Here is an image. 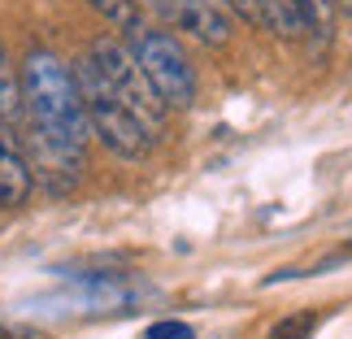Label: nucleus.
<instances>
[{
  "label": "nucleus",
  "mask_w": 352,
  "mask_h": 339,
  "mask_svg": "<svg viewBox=\"0 0 352 339\" xmlns=\"http://www.w3.org/2000/svg\"><path fill=\"white\" fill-rule=\"evenodd\" d=\"M22 100L39 161L65 179H78L91 122L74 65H65L52 48H31L22 61Z\"/></svg>",
  "instance_id": "f257e3e1"
},
{
  "label": "nucleus",
  "mask_w": 352,
  "mask_h": 339,
  "mask_svg": "<svg viewBox=\"0 0 352 339\" xmlns=\"http://www.w3.org/2000/svg\"><path fill=\"white\" fill-rule=\"evenodd\" d=\"M126 48H131L140 74L148 78V87L157 91V100L166 109H192L196 96H200V78H196V65L183 52L179 39L170 31H161V26L140 22L126 31Z\"/></svg>",
  "instance_id": "f03ea898"
},
{
  "label": "nucleus",
  "mask_w": 352,
  "mask_h": 339,
  "mask_svg": "<svg viewBox=\"0 0 352 339\" xmlns=\"http://www.w3.org/2000/svg\"><path fill=\"white\" fill-rule=\"evenodd\" d=\"M83 61H87V70L96 74L104 87H109V96L122 105V109H131V113L161 140V127H166V105L157 100V91L148 87V78L140 74V65H135L131 48L122 44V39L104 35V39H96V44L87 48Z\"/></svg>",
  "instance_id": "7ed1b4c3"
},
{
  "label": "nucleus",
  "mask_w": 352,
  "mask_h": 339,
  "mask_svg": "<svg viewBox=\"0 0 352 339\" xmlns=\"http://www.w3.org/2000/svg\"><path fill=\"white\" fill-rule=\"evenodd\" d=\"M74 74H78V87H83V105H87L91 135H96V140L109 148L113 157H122V161H140V157L153 153L157 135L148 131L131 109H122V105L109 96V87H104L100 78L87 70V61H78Z\"/></svg>",
  "instance_id": "20e7f679"
},
{
  "label": "nucleus",
  "mask_w": 352,
  "mask_h": 339,
  "mask_svg": "<svg viewBox=\"0 0 352 339\" xmlns=\"http://www.w3.org/2000/svg\"><path fill=\"white\" fill-rule=\"evenodd\" d=\"M140 5L153 9L170 31H187L209 48L231 44V35H235V18L226 0H140Z\"/></svg>",
  "instance_id": "39448f33"
},
{
  "label": "nucleus",
  "mask_w": 352,
  "mask_h": 339,
  "mask_svg": "<svg viewBox=\"0 0 352 339\" xmlns=\"http://www.w3.org/2000/svg\"><path fill=\"white\" fill-rule=\"evenodd\" d=\"M239 18H248L256 31H270L278 39H300L318 31V9L314 0H226Z\"/></svg>",
  "instance_id": "423d86ee"
},
{
  "label": "nucleus",
  "mask_w": 352,
  "mask_h": 339,
  "mask_svg": "<svg viewBox=\"0 0 352 339\" xmlns=\"http://www.w3.org/2000/svg\"><path fill=\"white\" fill-rule=\"evenodd\" d=\"M31 187H35L31 161H26L13 127L0 122V209H22L31 200Z\"/></svg>",
  "instance_id": "0eeeda50"
},
{
  "label": "nucleus",
  "mask_w": 352,
  "mask_h": 339,
  "mask_svg": "<svg viewBox=\"0 0 352 339\" xmlns=\"http://www.w3.org/2000/svg\"><path fill=\"white\" fill-rule=\"evenodd\" d=\"M26 118V100H22V70L13 65L9 48L0 44V122L5 127H18Z\"/></svg>",
  "instance_id": "6e6552de"
},
{
  "label": "nucleus",
  "mask_w": 352,
  "mask_h": 339,
  "mask_svg": "<svg viewBox=\"0 0 352 339\" xmlns=\"http://www.w3.org/2000/svg\"><path fill=\"white\" fill-rule=\"evenodd\" d=\"M91 9L100 13L104 22H113L118 31H131V26H140V0H87Z\"/></svg>",
  "instance_id": "1a4fd4ad"
},
{
  "label": "nucleus",
  "mask_w": 352,
  "mask_h": 339,
  "mask_svg": "<svg viewBox=\"0 0 352 339\" xmlns=\"http://www.w3.org/2000/svg\"><path fill=\"white\" fill-rule=\"evenodd\" d=\"M314 327H318V314L309 309V314H292V318L274 322L265 339H309V335H314Z\"/></svg>",
  "instance_id": "9d476101"
},
{
  "label": "nucleus",
  "mask_w": 352,
  "mask_h": 339,
  "mask_svg": "<svg viewBox=\"0 0 352 339\" xmlns=\"http://www.w3.org/2000/svg\"><path fill=\"white\" fill-rule=\"evenodd\" d=\"M144 339H196V331L187 327V322H179V318H161V322H153V327L144 331Z\"/></svg>",
  "instance_id": "9b49d317"
}]
</instances>
